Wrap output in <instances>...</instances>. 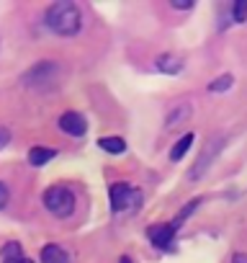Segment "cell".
<instances>
[{"instance_id":"9a60e30c","label":"cell","mask_w":247,"mask_h":263,"mask_svg":"<svg viewBox=\"0 0 247 263\" xmlns=\"http://www.w3.org/2000/svg\"><path fill=\"white\" fill-rule=\"evenodd\" d=\"M232 83H234V78H232V75H221V78H216V80L209 85V90H211V93H221V90H229V88H232Z\"/></svg>"},{"instance_id":"5b68a950","label":"cell","mask_w":247,"mask_h":263,"mask_svg":"<svg viewBox=\"0 0 247 263\" xmlns=\"http://www.w3.org/2000/svg\"><path fill=\"white\" fill-rule=\"evenodd\" d=\"M221 147H224V137H214V140L206 145V150L198 155L196 165L191 168V178H193V181H196V178H201V176L211 168V163H214V158L221 153Z\"/></svg>"},{"instance_id":"d6986e66","label":"cell","mask_w":247,"mask_h":263,"mask_svg":"<svg viewBox=\"0 0 247 263\" xmlns=\"http://www.w3.org/2000/svg\"><path fill=\"white\" fill-rule=\"evenodd\" d=\"M8 140H11V132H8L6 126H0V150L8 145Z\"/></svg>"},{"instance_id":"44dd1931","label":"cell","mask_w":247,"mask_h":263,"mask_svg":"<svg viewBox=\"0 0 247 263\" xmlns=\"http://www.w3.org/2000/svg\"><path fill=\"white\" fill-rule=\"evenodd\" d=\"M118 263H132V258H129V255H123V258H121Z\"/></svg>"},{"instance_id":"ffe728a7","label":"cell","mask_w":247,"mask_h":263,"mask_svg":"<svg viewBox=\"0 0 247 263\" xmlns=\"http://www.w3.org/2000/svg\"><path fill=\"white\" fill-rule=\"evenodd\" d=\"M232 263H247V253H237V255L232 258Z\"/></svg>"},{"instance_id":"e0dca14e","label":"cell","mask_w":247,"mask_h":263,"mask_svg":"<svg viewBox=\"0 0 247 263\" xmlns=\"http://www.w3.org/2000/svg\"><path fill=\"white\" fill-rule=\"evenodd\" d=\"M170 6L178 11H188V8H193V0H170Z\"/></svg>"},{"instance_id":"3957f363","label":"cell","mask_w":247,"mask_h":263,"mask_svg":"<svg viewBox=\"0 0 247 263\" xmlns=\"http://www.w3.org/2000/svg\"><path fill=\"white\" fill-rule=\"evenodd\" d=\"M75 194L67 189V186H52V189H47V194H44V206L54 214V217H59V219H65V217H70L72 212H75Z\"/></svg>"},{"instance_id":"30bf717a","label":"cell","mask_w":247,"mask_h":263,"mask_svg":"<svg viewBox=\"0 0 247 263\" xmlns=\"http://www.w3.org/2000/svg\"><path fill=\"white\" fill-rule=\"evenodd\" d=\"M3 263H31V260L26 258V253H24L21 242L11 240V242L3 248Z\"/></svg>"},{"instance_id":"5bb4252c","label":"cell","mask_w":247,"mask_h":263,"mask_svg":"<svg viewBox=\"0 0 247 263\" xmlns=\"http://www.w3.org/2000/svg\"><path fill=\"white\" fill-rule=\"evenodd\" d=\"M98 145H100V150H106V153H111V155L127 153V142H123L121 137H100Z\"/></svg>"},{"instance_id":"6da1fadb","label":"cell","mask_w":247,"mask_h":263,"mask_svg":"<svg viewBox=\"0 0 247 263\" xmlns=\"http://www.w3.org/2000/svg\"><path fill=\"white\" fill-rule=\"evenodd\" d=\"M44 24L57 36H75L83 29V13L75 3H70V0H57V3H52L47 8Z\"/></svg>"},{"instance_id":"ac0fdd59","label":"cell","mask_w":247,"mask_h":263,"mask_svg":"<svg viewBox=\"0 0 247 263\" xmlns=\"http://www.w3.org/2000/svg\"><path fill=\"white\" fill-rule=\"evenodd\" d=\"M8 196H11V194H8V186H6L3 181H0V209H3V206L8 204Z\"/></svg>"},{"instance_id":"7a4b0ae2","label":"cell","mask_w":247,"mask_h":263,"mask_svg":"<svg viewBox=\"0 0 247 263\" xmlns=\"http://www.w3.org/2000/svg\"><path fill=\"white\" fill-rule=\"evenodd\" d=\"M142 191L134 189L132 183H113L111 186V206L116 214H129L142 204Z\"/></svg>"},{"instance_id":"8fae6325","label":"cell","mask_w":247,"mask_h":263,"mask_svg":"<svg viewBox=\"0 0 247 263\" xmlns=\"http://www.w3.org/2000/svg\"><path fill=\"white\" fill-rule=\"evenodd\" d=\"M191 116V106L188 103H180L178 108H173L165 119V129H178L180 124H186V119Z\"/></svg>"},{"instance_id":"2e32d148","label":"cell","mask_w":247,"mask_h":263,"mask_svg":"<svg viewBox=\"0 0 247 263\" xmlns=\"http://www.w3.org/2000/svg\"><path fill=\"white\" fill-rule=\"evenodd\" d=\"M232 16H234L237 24H242V21L247 18V0H237L234 8H232Z\"/></svg>"},{"instance_id":"4fadbf2b","label":"cell","mask_w":247,"mask_h":263,"mask_svg":"<svg viewBox=\"0 0 247 263\" xmlns=\"http://www.w3.org/2000/svg\"><path fill=\"white\" fill-rule=\"evenodd\" d=\"M193 140H196V137L191 135V132H188V135H186V137H180V140L175 142V147L170 150V160H173V163H178V160H183V158H186V153L191 150V145H193Z\"/></svg>"},{"instance_id":"9c48e42d","label":"cell","mask_w":247,"mask_h":263,"mask_svg":"<svg viewBox=\"0 0 247 263\" xmlns=\"http://www.w3.org/2000/svg\"><path fill=\"white\" fill-rule=\"evenodd\" d=\"M42 263H70V255L59 245L49 242V245L42 248Z\"/></svg>"},{"instance_id":"52a82bcc","label":"cell","mask_w":247,"mask_h":263,"mask_svg":"<svg viewBox=\"0 0 247 263\" xmlns=\"http://www.w3.org/2000/svg\"><path fill=\"white\" fill-rule=\"evenodd\" d=\"M57 124H59V129L65 132V135H70V137H83L85 132H88L85 116L77 114V111H67V114H62Z\"/></svg>"},{"instance_id":"277c9868","label":"cell","mask_w":247,"mask_h":263,"mask_svg":"<svg viewBox=\"0 0 247 263\" xmlns=\"http://www.w3.org/2000/svg\"><path fill=\"white\" fill-rule=\"evenodd\" d=\"M57 75H59L57 62L44 60V62H36V65L24 75V85H29V88H49V85H54Z\"/></svg>"},{"instance_id":"7c38bea8","label":"cell","mask_w":247,"mask_h":263,"mask_svg":"<svg viewBox=\"0 0 247 263\" xmlns=\"http://www.w3.org/2000/svg\"><path fill=\"white\" fill-rule=\"evenodd\" d=\"M57 158V153L54 150H47V147H34L31 153H29V163L34 165V168H42V165H47L49 160H54Z\"/></svg>"},{"instance_id":"ba28073f","label":"cell","mask_w":247,"mask_h":263,"mask_svg":"<svg viewBox=\"0 0 247 263\" xmlns=\"http://www.w3.org/2000/svg\"><path fill=\"white\" fill-rule=\"evenodd\" d=\"M155 67H157L160 72H165V75H178V72L183 70V60L175 57V54H160L157 62H155Z\"/></svg>"},{"instance_id":"8992f818","label":"cell","mask_w":247,"mask_h":263,"mask_svg":"<svg viewBox=\"0 0 247 263\" xmlns=\"http://www.w3.org/2000/svg\"><path fill=\"white\" fill-rule=\"evenodd\" d=\"M175 235H178V230L173 227V222H168V224H152V227H150V240H152V245L160 248V250H173Z\"/></svg>"}]
</instances>
